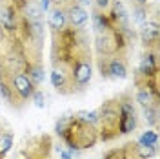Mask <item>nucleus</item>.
Returning <instances> with one entry per match:
<instances>
[{"label": "nucleus", "mask_w": 160, "mask_h": 159, "mask_svg": "<svg viewBox=\"0 0 160 159\" xmlns=\"http://www.w3.org/2000/svg\"><path fill=\"white\" fill-rule=\"evenodd\" d=\"M88 53H93V46L86 30H73L68 26L62 31H51V64H66L71 70V64Z\"/></svg>", "instance_id": "obj_1"}, {"label": "nucleus", "mask_w": 160, "mask_h": 159, "mask_svg": "<svg viewBox=\"0 0 160 159\" xmlns=\"http://www.w3.org/2000/svg\"><path fill=\"white\" fill-rule=\"evenodd\" d=\"M55 134L64 141V145L71 152L89 150L98 143V130L97 124L82 119L80 115H64L55 124Z\"/></svg>", "instance_id": "obj_2"}, {"label": "nucleus", "mask_w": 160, "mask_h": 159, "mask_svg": "<svg viewBox=\"0 0 160 159\" xmlns=\"http://www.w3.org/2000/svg\"><path fill=\"white\" fill-rule=\"evenodd\" d=\"M131 46V39L122 33L113 24L100 31H95L93 42V57L109 60L113 57H128Z\"/></svg>", "instance_id": "obj_3"}, {"label": "nucleus", "mask_w": 160, "mask_h": 159, "mask_svg": "<svg viewBox=\"0 0 160 159\" xmlns=\"http://www.w3.org/2000/svg\"><path fill=\"white\" fill-rule=\"evenodd\" d=\"M97 130L98 141L109 143L120 137V101L118 95L104 101L97 110Z\"/></svg>", "instance_id": "obj_4"}, {"label": "nucleus", "mask_w": 160, "mask_h": 159, "mask_svg": "<svg viewBox=\"0 0 160 159\" xmlns=\"http://www.w3.org/2000/svg\"><path fill=\"white\" fill-rule=\"evenodd\" d=\"M53 152V137L49 134L33 135L22 145L17 159H51Z\"/></svg>", "instance_id": "obj_5"}, {"label": "nucleus", "mask_w": 160, "mask_h": 159, "mask_svg": "<svg viewBox=\"0 0 160 159\" xmlns=\"http://www.w3.org/2000/svg\"><path fill=\"white\" fill-rule=\"evenodd\" d=\"M120 101V135H128L131 132L138 128V110H137V102L133 99L131 91H124L118 95Z\"/></svg>", "instance_id": "obj_6"}, {"label": "nucleus", "mask_w": 160, "mask_h": 159, "mask_svg": "<svg viewBox=\"0 0 160 159\" xmlns=\"http://www.w3.org/2000/svg\"><path fill=\"white\" fill-rule=\"evenodd\" d=\"M93 66H95V57L93 53L82 55L71 64V79L75 86V93H80L89 86L91 77H93Z\"/></svg>", "instance_id": "obj_7"}, {"label": "nucleus", "mask_w": 160, "mask_h": 159, "mask_svg": "<svg viewBox=\"0 0 160 159\" xmlns=\"http://www.w3.org/2000/svg\"><path fill=\"white\" fill-rule=\"evenodd\" d=\"M0 77L9 84V88L18 95L20 99L26 104L31 101V95L35 93V90L38 86L33 84V80L24 73V71H8V70H0Z\"/></svg>", "instance_id": "obj_8"}, {"label": "nucleus", "mask_w": 160, "mask_h": 159, "mask_svg": "<svg viewBox=\"0 0 160 159\" xmlns=\"http://www.w3.org/2000/svg\"><path fill=\"white\" fill-rule=\"evenodd\" d=\"M158 79V48L146 50L135 70L133 80H153Z\"/></svg>", "instance_id": "obj_9"}, {"label": "nucleus", "mask_w": 160, "mask_h": 159, "mask_svg": "<svg viewBox=\"0 0 160 159\" xmlns=\"http://www.w3.org/2000/svg\"><path fill=\"white\" fill-rule=\"evenodd\" d=\"M60 2L66 11L68 26L73 30H86V26L89 22V13L84 8V4L80 0H60Z\"/></svg>", "instance_id": "obj_10"}, {"label": "nucleus", "mask_w": 160, "mask_h": 159, "mask_svg": "<svg viewBox=\"0 0 160 159\" xmlns=\"http://www.w3.org/2000/svg\"><path fill=\"white\" fill-rule=\"evenodd\" d=\"M51 84L60 95H75V86L71 79V70L66 64H51Z\"/></svg>", "instance_id": "obj_11"}, {"label": "nucleus", "mask_w": 160, "mask_h": 159, "mask_svg": "<svg viewBox=\"0 0 160 159\" xmlns=\"http://www.w3.org/2000/svg\"><path fill=\"white\" fill-rule=\"evenodd\" d=\"M158 37H160V26L158 17L153 15L148 20H144L138 28V39L144 46V50H155L158 48Z\"/></svg>", "instance_id": "obj_12"}, {"label": "nucleus", "mask_w": 160, "mask_h": 159, "mask_svg": "<svg viewBox=\"0 0 160 159\" xmlns=\"http://www.w3.org/2000/svg\"><path fill=\"white\" fill-rule=\"evenodd\" d=\"M48 28L51 31H62L68 28V19H66V11L60 0H51L49 9H48Z\"/></svg>", "instance_id": "obj_13"}, {"label": "nucleus", "mask_w": 160, "mask_h": 159, "mask_svg": "<svg viewBox=\"0 0 160 159\" xmlns=\"http://www.w3.org/2000/svg\"><path fill=\"white\" fill-rule=\"evenodd\" d=\"M135 102L140 108H149V106H160V90L149 88V86H135Z\"/></svg>", "instance_id": "obj_14"}, {"label": "nucleus", "mask_w": 160, "mask_h": 159, "mask_svg": "<svg viewBox=\"0 0 160 159\" xmlns=\"http://www.w3.org/2000/svg\"><path fill=\"white\" fill-rule=\"evenodd\" d=\"M13 141H15V134L8 123L0 121V159H6V156L9 154V150L13 148Z\"/></svg>", "instance_id": "obj_15"}, {"label": "nucleus", "mask_w": 160, "mask_h": 159, "mask_svg": "<svg viewBox=\"0 0 160 159\" xmlns=\"http://www.w3.org/2000/svg\"><path fill=\"white\" fill-rule=\"evenodd\" d=\"M0 97L6 101L13 110H22L24 106H26V102H24V101L20 99L18 95L9 88V84L2 79V77H0Z\"/></svg>", "instance_id": "obj_16"}, {"label": "nucleus", "mask_w": 160, "mask_h": 159, "mask_svg": "<svg viewBox=\"0 0 160 159\" xmlns=\"http://www.w3.org/2000/svg\"><path fill=\"white\" fill-rule=\"evenodd\" d=\"M24 73L33 80L35 86H40L44 79H46V71H44V62L42 60H37V62H28L26 68H24Z\"/></svg>", "instance_id": "obj_17"}, {"label": "nucleus", "mask_w": 160, "mask_h": 159, "mask_svg": "<svg viewBox=\"0 0 160 159\" xmlns=\"http://www.w3.org/2000/svg\"><path fill=\"white\" fill-rule=\"evenodd\" d=\"M144 110V119L149 126H157L158 124V106H149V108H142Z\"/></svg>", "instance_id": "obj_18"}, {"label": "nucleus", "mask_w": 160, "mask_h": 159, "mask_svg": "<svg viewBox=\"0 0 160 159\" xmlns=\"http://www.w3.org/2000/svg\"><path fill=\"white\" fill-rule=\"evenodd\" d=\"M89 2H91V6H93V9L95 11L104 13V15H109L111 6H113L115 0H89Z\"/></svg>", "instance_id": "obj_19"}, {"label": "nucleus", "mask_w": 160, "mask_h": 159, "mask_svg": "<svg viewBox=\"0 0 160 159\" xmlns=\"http://www.w3.org/2000/svg\"><path fill=\"white\" fill-rule=\"evenodd\" d=\"M138 143H142V145H158V135H157V132L148 130V132H144L140 135Z\"/></svg>", "instance_id": "obj_20"}, {"label": "nucleus", "mask_w": 160, "mask_h": 159, "mask_svg": "<svg viewBox=\"0 0 160 159\" xmlns=\"http://www.w3.org/2000/svg\"><path fill=\"white\" fill-rule=\"evenodd\" d=\"M102 159H126V154H124V145L118 146V148H111L108 152H104Z\"/></svg>", "instance_id": "obj_21"}, {"label": "nucleus", "mask_w": 160, "mask_h": 159, "mask_svg": "<svg viewBox=\"0 0 160 159\" xmlns=\"http://www.w3.org/2000/svg\"><path fill=\"white\" fill-rule=\"evenodd\" d=\"M31 102H35V106L37 108H44L46 106V99H44V93H42V90H35V93L31 95Z\"/></svg>", "instance_id": "obj_22"}, {"label": "nucleus", "mask_w": 160, "mask_h": 159, "mask_svg": "<svg viewBox=\"0 0 160 159\" xmlns=\"http://www.w3.org/2000/svg\"><path fill=\"white\" fill-rule=\"evenodd\" d=\"M49 4H51V0H40V2H38L40 9L44 11V13H48V9H49Z\"/></svg>", "instance_id": "obj_23"}, {"label": "nucleus", "mask_w": 160, "mask_h": 159, "mask_svg": "<svg viewBox=\"0 0 160 159\" xmlns=\"http://www.w3.org/2000/svg\"><path fill=\"white\" fill-rule=\"evenodd\" d=\"M129 4H138V6L151 8V0H129Z\"/></svg>", "instance_id": "obj_24"}]
</instances>
